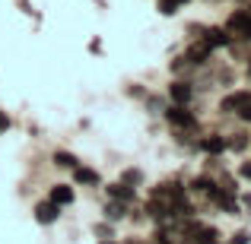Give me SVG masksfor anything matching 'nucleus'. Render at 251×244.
<instances>
[{
  "instance_id": "19",
  "label": "nucleus",
  "mask_w": 251,
  "mask_h": 244,
  "mask_svg": "<svg viewBox=\"0 0 251 244\" xmlns=\"http://www.w3.org/2000/svg\"><path fill=\"white\" fill-rule=\"evenodd\" d=\"M156 6H159V13H162V16H175L181 3H178V0H156Z\"/></svg>"
},
{
  "instance_id": "27",
  "label": "nucleus",
  "mask_w": 251,
  "mask_h": 244,
  "mask_svg": "<svg viewBox=\"0 0 251 244\" xmlns=\"http://www.w3.org/2000/svg\"><path fill=\"white\" fill-rule=\"evenodd\" d=\"M239 117H242V121H245V124H251V102L245 105V108H242L239 111Z\"/></svg>"
},
{
  "instance_id": "21",
  "label": "nucleus",
  "mask_w": 251,
  "mask_h": 244,
  "mask_svg": "<svg viewBox=\"0 0 251 244\" xmlns=\"http://www.w3.org/2000/svg\"><path fill=\"white\" fill-rule=\"evenodd\" d=\"M216 184H220L223 190H229V194H235V190H239V187H235V177H232V175H226V171L220 175V181H216Z\"/></svg>"
},
{
  "instance_id": "26",
  "label": "nucleus",
  "mask_w": 251,
  "mask_h": 244,
  "mask_svg": "<svg viewBox=\"0 0 251 244\" xmlns=\"http://www.w3.org/2000/svg\"><path fill=\"white\" fill-rule=\"evenodd\" d=\"M147 102H150V108H153V114H156V111H166V108H162V98H156V95H150V98H147Z\"/></svg>"
},
{
  "instance_id": "18",
  "label": "nucleus",
  "mask_w": 251,
  "mask_h": 244,
  "mask_svg": "<svg viewBox=\"0 0 251 244\" xmlns=\"http://www.w3.org/2000/svg\"><path fill=\"white\" fill-rule=\"evenodd\" d=\"M229 149H235V153H245V149H248V133H245V130L232 133V140H229Z\"/></svg>"
},
{
  "instance_id": "24",
  "label": "nucleus",
  "mask_w": 251,
  "mask_h": 244,
  "mask_svg": "<svg viewBox=\"0 0 251 244\" xmlns=\"http://www.w3.org/2000/svg\"><path fill=\"white\" fill-rule=\"evenodd\" d=\"M13 127V121H10V114L6 111H0V133H6V130Z\"/></svg>"
},
{
  "instance_id": "15",
  "label": "nucleus",
  "mask_w": 251,
  "mask_h": 244,
  "mask_svg": "<svg viewBox=\"0 0 251 244\" xmlns=\"http://www.w3.org/2000/svg\"><path fill=\"white\" fill-rule=\"evenodd\" d=\"M105 219H108V222H124V219H127V203L111 200L108 206H105Z\"/></svg>"
},
{
  "instance_id": "11",
  "label": "nucleus",
  "mask_w": 251,
  "mask_h": 244,
  "mask_svg": "<svg viewBox=\"0 0 251 244\" xmlns=\"http://www.w3.org/2000/svg\"><path fill=\"white\" fill-rule=\"evenodd\" d=\"M74 181H76V184H86V187H99V184H102V177H99L96 168L76 165V168H74Z\"/></svg>"
},
{
  "instance_id": "8",
  "label": "nucleus",
  "mask_w": 251,
  "mask_h": 244,
  "mask_svg": "<svg viewBox=\"0 0 251 244\" xmlns=\"http://www.w3.org/2000/svg\"><path fill=\"white\" fill-rule=\"evenodd\" d=\"M210 200L216 203L220 209H226L229 216H239V200H235V194H229V190H223L220 184H216V190L210 194Z\"/></svg>"
},
{
  "instance_id": "16",
  "label": "nucleus",
  "mask_w": 251,
  "mask_h": 244,
  "mask_svg": "<svg viewBox=\"0 0 251 244\" xmlns=\"http://www.w3.org/2000/svg\"><path fill=\"white\" fill-rule=\"evenodd\" d=\"M191 190H194V194H203V197H210L216 190V181L213 177H207V175H197L194 181H191Z\"/></svg>"
},
{
  "instance_id": "28",
  "label": "nucleus",
  "mask_w": 251,
  "mask_h": 244,
  "mask_svg": "<svg viewBox=\"0 0 251 244\" xmlns=\"http://www.w3.org/2000/svg\"><path fill=\"white\" fill-rule=\"evenodd\" d=\"M242 206H245L248 213H251V194H242Z\"/></svg>"
},
{
  "instance_id": "33",
  "label": "nucleus",
  "mask_w": 251,
  "mask_h": 244,
  "mask_svg": "<svg viewBox=\"0 0 251 244\" xmlns=\"http://www.w3.org/2000/svg\"><path fill=\"white\" fill-rule=\"evenodd\" d=\"M134 244H137V241H134Z\"/></svg>"
},
{
  "instance_id": "10",
  "label": "nucleus",
  "mask_w": 251,
  "mask_h": 244,
  "mask_svg": "<svg viewBox=\"0 0 251 244\" xmlns=\"http://www.w3.org/2000/svg\"><path fill=\"white\" fill-rule=\"evenodd\" d=\"M201 149L216 159V155H223L229 149V140H226V136H220V133H210V136H203V140H201Z\"/></svg>"
},
{
  "instance_id": "13",
  "label": "nucleus",
  "mask_w": 251,
  "mask_h": 244,
  "mask_svg": "<svg viewBox=\"0 0 251 244\" xmlns=\"http://www.w3.org/2000/svg\"><path fill=\"white\" fill-rule=\"evenodd\" d=\"M191 241L194 244H220V232H216L213 225H197L194 232H191Z\"/></svg>"
},
{
  "instance_id": "22",
  "label": "nucleus",
  "mask_w": 251,
  "mask_h": 244,
  "mask_svg": "<svg viewBox=\"0 0 251 244\" xmlns=\"http://www.w3.org/2000/svg\"><path fill=\"white\" fill-rule=\"evenodd\" d=\"M96 235H99L102 241H108L111 235H115V228H111V222H102V225H96Z\"/></svg>"
},
{
  "instance_id": "9",
  "label": "nucleus",
  "mask_w": 251,
  "mask_h": 244,
  "mask_svg": "<svg viewBox=\"0 0 251 244\" xmlns=\"http://www.w3.org/2000/svg\"><path fill=\"white\" fill-rule=\"evenodd\" d=\"M169 98H172V105H188L191 98H194V89H191V83L175 80L169 86Z\"/></svg>"
},
{
  "instance_id": "32",
  "label": "nucleus",
  "mask_w": 251,
  "mask_h": 244,
  "mask_svg": "<svg viewBox=\"0 0 251 244\" xmlns=\"http://www.w3.org/2000/svg\"><path fill=\"white\" fill-rule=\"evenodd\" d=\"M248 10H251V6H248Z\"/></svg>"
},
{
  "instance_id": "14",
  "label": "nucleus",
  "mask_w": 251,
  "mask_h": 244,
  "mask_svg": "<svg viewBox=\"0 0 251 244\" xmlns=\"http://www.w3.org/2000/svg\"><path fill=\"white\" fill-rule=\"evenodd\" d=\"M108 197L111 200H121V203H130L137 197V190L130 187V184H124V181H115V184H108Z\"/></svg>"
},
{
  "instance_id": "3",
  "label": "nucleus",
  "mask_w": 251,
  "mask_h": 244,
  "mask_svg": "<svg viewBox=\"0 0 251 244\" xmlns=\"http://www.w3.org/2000/svg\"><path fill=\"white\" fill-rule=\"evenodd\" d=\"M251 102V92L248 89H239V92H229V95H223V102H220V111L223 114H239L242 108Z\"/></svg>"
},
{
  "instance_id": "4",
  "label": "nucleus",
  "mask_w": 251,
  "mask_h": 244,
  "mask_svg": "<svg viewBox=\"0 0 251 244\" xmlns=\"http://www.w3.org/2000/svg\"><path fill=\"white\" fill-rule=\"evenodd\" d=\"M150 197H156V200H166V203L181 200V197H184V184H181V181H162V184H156V187L150 190Z\"/></svg>"
},
{
  "instance_id": "12",
  "label": "nucleus",
  "mask_w": 251,
  "mask_h": 244,
  "mask_svg": "<svg viewBox=\"0 0 251 244\" xmlns=\"http://www.w3.org/2000/svg\"><path fill=\"white\" fill-rule=\"evenodd\" d=\"M74 197H76V194H74V187H70V184H54L48 200L57 203V206H70V203H74Z\"/></svg>"
},
{
  "instance_id": "6",
  "label": "nucleus",
  "mask_w": 251,
  "mask_h": 244,
  "mask_svg": "<svg viewBox=\"0 0 251 244\" xmlns=\"http://www.w3.org/2000/svg\"><path fill=\"white\" fill-rule=\"evenodd\" d=\"M57 216H61V206H57V203H51V200L35 203V222L38 225H54Z\"/></svg>"
},
{
  "instance_id": "23",
  "label": "nucleus",
  "mask_w": 251,
  "mask_h": 244,
  "mask_svg": "<svg viewBox=\"0 0 251 244\" xmlns=\"http://www.w3.org/2000/svg\"><path fill=\"white\" fill-rule=\"evenodd\" d=\"M229 244H251V232H248V228H242V232H235V235H232V241H229Z\"/></svg>"
},
{
  "instance_id": "1",
  "label": "nucleus",
  "mask_w": 251,
  "mask_h": 244,
  "mask_svg": "<svg viewBox=\"0 0 251 244\" xmlns=\"http://www.w3.org/2000/svg\"><path fill=\"white\" fill-rule=\"evenodd\" d=\"M226 32L232 38H245V42H251V10L248 6H242V10H232L226 19Z\"/></svg>"
},
{
  "instance_id": "17",
  "label": "nucleus",
  "mask_w": 251,
  "mask_h": 244,
  "mask_svg": "<svg viewBox=\"0 0 251 244\" xmlns=\"http://www.w3.org/2000/svg\"><path fill=\"white\" fill-rule=\"evenodd\" d=\"M54 165H57V168H70V171H74L80 162H76V155H74V153L61 149V153H54Z\"/></svg>"
},
{
  "instance_id": "7",
  "label": "nucleus",
  "mask_w": 251,
  "mask_h": 244,
  "mask_svg": "<svg viewBox=\"0 0 251 244\" xmlns=\"http://www.w3.org/2000/svg\"><path fill=\"white\" fill-rule=\"evenodd\" d=\"M210 54H213V48H210L207 42H201V38H197V42H194V44L188 48V54H184V61H188L191 67H201V64H207V61H210Z\"/></svg>"
},
{
  "instance_id": "2",
  "label": "nucleus",
  "mask_w": 251,
  "mask_h": 244,
  "mask_svg": "<svg viewBox=\"0 0 251 244\" xmlns=\"http://www.w3.org/2000/svg\"><path fill=\"white\" fill-rule=\"evenodd\" d=\"M162 114H166V121L172 127H178V130H194L197 127V117L188 111V105H169Z\"/></svg>"
},
{
  "instance_id": "5",
  "label": "nucleus",
  "mask_w": 251,
  "mask_h": 244,
  "mask_svg": "<svg viewBox=\"0 0 251 244\" xmlns=\"http://www.w3.org/2000/svg\"><path fill=\"white\" fill-rule=\"evenodd\" d=\"M201 42H207L210 48H226V44H232V35L226 32V25H207V29L201 32Z\"/></svg>"
},
{
  "instance_id": "25",
  "label": "nucleus",
  "mask_w": 251,
  "mask_h": 244,
  "mask_svg": "<svg viewBox=\"0 0 251 244\" xmlns=\"http://www.w3.org/2000/svg\"><path fill=\"white\" fill-rule=\"evenodd\" d=\"M239 177H245V181H251V162H242V165H239Z\"/></svg>"
},
{
  "instance_id": "29",
  "label": "nucleus",
  "mask_w": 251,
  "mask_h": 244,
  "mask_svg": "<svg viewBox=\"0 0 251 244\" xmlns=\"http://www.w3.org/2000/svg\"><path fill=\"white\" fill-rule=\"evenodd\" d=\"M248 76H251V57H248Z\"/></svg>"
},
{
  "instance_id": "20",
  "label": "nucleus",
  "mask_w": 251,
  "mask_h": 244,
  "mask_svg": "<svg viewBox=\"0 0 251 244\" xmlns=\"http://www.w3.org/2000/svg\"><path fill=\"white\" fill-rule=\"evenodd\" d=\"M121 181L130 184V187H137V184H143V175L137 168H127V171H121Z\"/></svg>"
},
{
  "instance_id": "30",
  "label": "nucleus",
  "mask_w": 251,
  "mask_h": 244,
  "mask_svg": "<svg viewBox=\"0 0 251 244\" xmlns=\"http://www.w3.org/2000/svg\"><path fill=\"white\" fill-rule=\"evenodd\" d=\"M102 244H118V241H111V238H108V241H102Z\"/></svg>"
},
{
  "instance_id": "31",
  "label": "nucleus",
  "mask_w": 251,
  "mask_h": 244,
  "mask_svg": "<svg viewBox=\"0 0 251 244\" xmlns=\"http://www.w3.org/2000/svg\"><path fill=\"white\" fill-rule=\"evenodd\" d=\"M178 3H191V0H178Z\"/></svg>"
}]
</instances>
